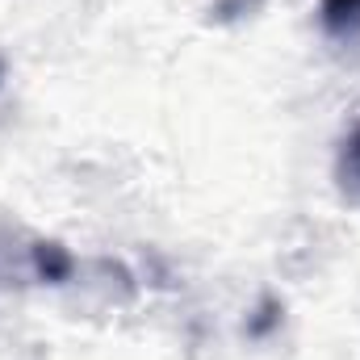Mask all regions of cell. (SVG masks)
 Segmentation results:
<instances>
[{
    "mask_svg": "<svg viewBox=\"0 0 360 360\" xmlns=\"http://www.w3.org/2000/svg\"><path fill=\"white\" fill-rule=\"evenodd\" d=\"M76 272L72 252L59 239H30L17 231H0V285H63Z\"/></svg>",
    "mask_w": 360,
    "mask_h": 360,
    "instance_id": "obj_1",
    "label": "cell"
},
{
    "mask_svg": "<svg viewBox=\"0 0 360 360\" xmlns=\"http://www.w3.org/2000/svg\"><path fill=\"white\" fill-rule=\"evenodd\" d=\"M319 21H323V30L331 38L352 42V38H360V0H323Z\"/></svg>",
    "mask_w": 360,
    "mask_h": 360,
    "instance_id": "obj_2",
    "label": "cell"
},
{
    "mask_svg": "<svg viewBox=\"0 0 360 360\" xmlns=\"http://www.w3.org/2000/svg\"><path fill=\"white\" fill-rule=\"evenodd\" d=\"M335 176H340V188H344L348 197H356V201H360V122L344 134V143H340Z\"/></svg>",
    "mask_w": 360,
    "mask_h": 360,
    "instance_id": "obj_3",
    "label": "cell"
}]
</instances>
